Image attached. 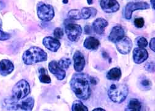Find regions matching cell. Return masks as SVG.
<instances>
[{"label": "cell", "mask_w": 155, "mask_h": 111, "mask_svg": "<svg viewBox=\"0 0 155 111\" xmlns=\"http://www.w3.org/2000/svg\"><path fill=\"white\" fill-rule=\"evenodd\" d=\"M84 32L86 34H90L92 32V29L91 27L89 25H86L84 27Z\"/></svg>", "instance_id": "d6a6232c"}, {"label": "cell", "mask_w": 155, "mask_h": 111, "mask_svg": "<svg viewBox=\"0 0 155 111\" xmlns=\"http://www.w3.org/2000/svg\"><path fill=\"white\" fill-rule=\"evenodd\" d=\"M141 83L145 87L149 86H150L151 85V83L148 80H143V81H142Z\"/></svg>", "instance_id": "1f68e13d"}, {"label": "cell", "mask_w": 155, "mask_h": 111, "mask_svg": "<svg viewBox=\"0 0 155 111\" xmlns=\"http://www.w3.org/2000/svg\"><path fill=\"white\" fill-rule=\"evenodd\" d=\"M37 14L41 21L49 22L54 18L55 12L51 5L44 3H39L37 6Z\"/></svg>", "instance_id": "8992f818"}, {"label": "cell", "mask_w": 155, "mask_h": 111, "mask_svg": "<svg viewBox=\"0 0 155 111\" xmlns=\"http://www.w3.org/2000/svg\"><path fill=\"white\" fill-rule=\"evenodd\" d=\"M11 35L9 33L4 32L2 30L0 29V40L5 41L10 39Z\"/></svg>", "instance_id": "f1b7e54d"}, {"label": "cell", "mask_w": 155, "mask_h": 111, "mask_svg": "<svg viewBox=\"0 0 155 111\" xmlns=\"http://www.w3.org/2000/svg\"><path fill=\"white\" fill-rule=\"evenodd\" d=\"M124 36L125 32L124 29L120 25L115 26L112 29L108 36V40L111 42L115 43L123 39Z\"/></svg>", "instance_id": "5bb4252c"}, {"label": "cell", "mask_w": 155, "mask_h": 111, "mask_svg": "<svg viewBox=\"0 0 155 111\" xmlns=\"http://www.w3.org/2000/svg\"><path fill=\"white\" fill-rule=\"evenodd\" d=\"M68 16L72 20H80L81 18V12L78 9H71L68 13Z\"/></svg>", "instance_id": "cb8c5ba5"}, {"label": "cell", "mask_w": 155, "mask_h": 111, "mask_svg": "<svg viewBox=\"0 0 155 111\" xmlns=\"http://www.w3.org/2000/svg\"><path fill=\"white\" fill-rule=\"evenodd\" d=\"M129 89L126 85L123 83L112 84L108 91V96L113 103L120 104L127 98Z\"/></svg>", "instance_id": "3957f363"}, {"label": "cell", "mask_w": 155, "mask_h": 111, "mask_svg": "<svg viewBox=\"0 0 155 111\" xmlns=\"http://www.w3.org/2000/svg\"><path fill=\"white\" fill-rule=\"evenodd\" d=\"M65 33L68 39L71 42H76L82 34V28L78 25L74 23H68L65 25Z\"/></svg>", "instance_id": "52a82bcc"}, {"label": "cell", "mask_w": 155, "mask_h": 111, "mask_svg": "<svg viewBox=\"0 0 155 111\" xmlns=\"http://www.w3.org/2000/svg\"><path fill=\"white\" fill-rule=\"evenodd\" d=\"M150 8V5L146 2H130L127 4L124 11V17L127 20H130L132 12L137 10H143Z\"/></svg>", "instance_id": "ba28073f"}, {"label": "cell", "mask_w": 155, "mask_h": 111, "mask_svg": "<svg viewBox=\"0 0 155 111\" xmlns=\"http://www.w3.org/2000/svg\"><path fill=\"white\" fill-rule=\"evenodd\" d=\"M74 69L76 72H81L84 69L86 65V61L83 54L79 51H76L73 55Z\"/></svg>", "instance_id": "7c38bea8"}, {"label": "cell", "mask_w": 155, "mask_h": 111, "mask_svg": "<svg viewBox=\"0 0 155 111\" xmlns=\"http://www.w3.org/2000/svg\"><path fill=\"white\" fill-rule=\"evenodd\" d=\"M2 22H0V29H2Z\"/></svg>", "instance_id": "f35d334b"}, {"label": "cell", "mask_w": 155, "mask_h": 111, "mask_svg": "<svg viewBox=\"0 0 155 111\" xmlns=\"http://www.w3.org/2000/svg\"><path fill=\"white\" fill-rule=\"evenodd\" d=\"M83 45L84 48L89 50H96L100 46L101 43L95 37L88 36L84 40Z\"/></svg>", "instance_id": "ac0fdd59"}, {"label": "cell", "mask_w": 155, "mask_h": 111, "mask_svg": "<svg viewBox=\"0 0 155 111\" xmlns=\"http://www.w3.org/2000/svg\"><path fill=\"white\" fill-rule=\"evenodd\" d=\"M6 107L8 110H32L34 104L35 100L33 98L30 97L27 99L23 100L19 103V101H15L11 98L7 99L5 101Z\"/></svg>", "instance_id": "277c9868"}, {"label": "cell", "mask_w": 155, "mask_h": 111, "mask_svg": "<svg viewBox=\"0 0 155 111\" xmlns=\"http://www.w3.org/2000/svg\"><path fill=\"white\" fill-rule=\"evenodd\" d=\"M64 35V32L62 29L57 27L54 31V35L56 39H61Z\"/></svg>", "instance_id": "4316f807"}, {"label": "cell", "mask_w": 155, "mask_h": 111, "mask_svg": "<svg viewBox=\"0 0 155 111\" xmlns=\"http://www.w3.org/2000/svg\"><path fill=\"white\" fill-rule=\"evenodd\" d=\"M47 58V54L43 49L39 47L32 46L24 52L22 59L25 64L32 65L46 61Z\"/></svg>", "instance_id": "7a4b0ae2"}, {"label": "cell", "mask_w": 155, "mask_h": 111, "mask_svg": "<svg viewBox=\"0 0 155 111\" xmlns=\"http://www.w3.org/2000/svg\"><path fill=\"white\" fill-rule=\"evenodd\" d=\"M40 72V76H39V79L41 83L49 84L51 82V80L50 77L48 75L47 70L45 68H41L39 70Z\"/></svg>", "instance_id": "7402d4cb"}, {"label": "cell", "mask_w": 155, "mask_h": 111, "mask_svg": "<svg viewBox=\"0 0 155 111\" xmlns=\"http://www.w3.org/2000/svg\"><path fill=\"white\" fill-rule=\"evenodd\" d=\"M145 70L149 72H154V64L153 62L147 63L145 66Z\"/></svg>", "instance_id": "f546056e"}, {"label": "cell", "mask_w": 155, "mask_h": 111, "mask_svg": "<svg viewBox=\"0 0 155 111\" xmlns=\"http://www.w3.org/2000/svg\"><path fill=\"white\" fill-rule=\"evenodd\" d=\"M71 88L76 96L83 100L88 99L91 95V77L83 73H76L70 82Z\"/></svg>", "instance_id": "6da1fadb"}, {"label": "cell", "mask_w": 155, "mask_h": 111, "mask_svg": "<svg viewBox=\"0 0 155 111\" xmlns=\"http://www.w3.org/2000/svg\"><path fill=\"white\" fill-rule=\"evenodd\" d=\"M87 2L89 5H92L93 3V0H87Z\"/></svg>", "instance_id": "8d00e7d4"}, {"label": "cell", "mask_w": 155, "mask_h": 111, "mask_svg": "<svg viewBox=\"0 0 155 111\" xmlns=\"http://www.w3.org/2000/svg\"><path fill=\"white\" fill-rule=\"evenodd\" d=\"M155 39L154 37L153 39H151L150 42V48H151V50H153L154 52L155 51Z\"/></svg>", "instance_id": "4dcf8cb0"}, {"label": "cell", "mask_w": 155, "mask_h": 111, "mask_svg": "<svg viewBox=\"0 0 155 111\" xmlns=\"http://www.w3.org/2000/svg\"><path fill=\"white\" fill-rule=\"evenodd\" d=\"M13 63L9 60L3 59L0 62V74L2 76H7L14 70Z\"/></svg>", "instance_id": "e0dca14e"}, {"label": "cell", "mask_w": 155, "mask_h": 111, "mask_svg": "<svg viewBox=\"0 0 155 111\" xmlns=\"http://www.w3.org/2000/svg\"><path fill=\"white\" fill-rule=\"evenodd\" d=\"M108 25V22L103 18H98L95 20L92 24L94 31L98 35H102L104 33L105 29Z\"/></svg>", "instance_id": "2e32d148"}, {"label": "cell", "mask_w": 155, "mask_h": 111, "mask_svg": "<svg viewBox=\"0 0 155 111\" xmlns=\"http://www.w3.org/2000/svg\"><path fill=\"white\" fill-rule=\"evenodd\" d=\"M144 24L145 21L143 18H137L134 20V25L137 28H142Z\"/></svg>", "instance_id": "83f0119b"}, {"label": "cell", "mask_w": 155, "mask_h": 111, "mask_svg": "<svg viewBox=\"0 0 155 111\" xmlns=\"http://www.w3.org/2000/svg\"><path fill=\"white\" fill-rule=\"evenodd\" d=\"M43 43L44 46L52 52H56L61 47L60 42L51 36H46L43 39Z\"/></svg>", "instance_id": "9a60e30c"}, {"label": "cell", "mask_w": 155, "mask_h": 111, "mask_svg": "<svg viewBox=\"0 0 155 111\" xmlns=\"http://www.w3.org/2000/svg\"><path fill=\"white\" fill-rule=\"evenodd\" d=\"M97 12V11L94 8H84L81 9V16L83 19H88L91 17H95Z\"/></svg>", "instance_id": "ffe728a7"}, {"label": "cell", "mask_w": 155, "mask_h": 111, "mask_svg": "<svg viewBox=\"0 0 155 111\" xmlns=\"http://www.w3.org/2000/svg\"><path fill=\"white\" fill-rule=\"evenodd\" d=\"M137 44L139 48H145L148 46V43L145 38L143 36H140L137 39Z\"/></svg>", "instance_id": "484cf974"}, {"label": "cell", "mask_w": 155, "mask_h": 111, "mask_svg": "<svg viewBox=\"0 0 155 111\" xmlns=\"http://www.w3.org/2000/svg\"><path fill=\"white\" fill-rule=\"evenodd\" d=\"M106 77L110 80L119 81L121 77V69L118 67L112 68L107 72Z\"/></svg>", "instance_id": "d6986e66"}, {"label": "cell", "mask_w": 155, "mask_h": 111, "mask_svg": "<svg viewBox=\"0 0 155 111\" xmlns=\"http://www.w3.org/2000/svg\"><path fill=\"white\" fill-rule=\"evenodd\" d=\"M49 71L59 80H62L65 78L66 73L56 61H52L49 64Z\"/></svg>", "instance_id": "30bf717a"}, {"label": "cell", "mask_w": 155, "mask_h": 111, "mask_svg": "<svg viewBox=\"0 0 155 111\" xmlns=\"http://www.w3.org/2000/svg\"><path fill=\"white\" fill-rule=\"evenodd\" d=\"M101 7L106 13L117 12L120 8V4L116 0H101Z\"/></svg>", "instance_id": "8fae6325"}, {"label": "cell", "mask_w": 155, "mask_h": 111, "mask_svg": "<svg viewBox=\"0 0 155 111\" xmlns=\"http://www.w3.org/2000/svg\"><path fill=\"white\" fill-rule=\"evenodd\" d=\"M96 110H104V111H105V109H102V108H95V109H93V111H96Z\"/></svg>", "instance_id": "d590c367"}, {"label": "cell", "mask_w": 155, "mask_h": 111, "mask_svg": "<svg viewBox=\"0 0 155 111\" xmlns=\"http://www.w3.org/2000/svg\"><path fill=\"white\" fill-rule=\"evenodd\" d=\"M30 92L29 83L25 80L18 82L13 88L11 98L15 101H20L26 98Z\"/></svg>", "instance_id": "5b68a950"}, {"label": "cell", "mask_w": 155, "mask_h": 111, "mask_svg": "<svg viewBox=\"0 0 155 111\" xmlns=\"http://www.w3.org/2000/svg\"><path fill=\"white\" fill-rule=\"evenodd\" d=\"M142 104L136 98L131 99L128 104V110L132 111H140L142 110Z\"/></svg>", "instance_id": "44dd1931"}, {"label": "cell", "mask_w": 155, "mask_h": 111, "mask_svg": "<svg viewBox=\"0 0 155 111\" xmlns=\"http://www.w3.org/2000/svg\"><path fill=\"white\" fill-rule=\"evenodd\" d=\"M71 110L73 111H87L88 109L81 101L77 100L73 103Z\"/></svg>", "instance_id": "603a6c76"}, {"label": "cell", "mask_w": 155, "mask_h": 111, "mask_svg": "<svg viewBox=\"0 0 155 111\" xmlns=\"http://www.w3.org/2000/svg\"><path fill=\"white\" fill-rule=\"evenodd\" d=\"M148 58V52L144 48H136L133 51V59L135 63L140 64Z\"/></svg>", "instance_id": "4fadbf2b"}, {"label": "cell", "mask_w": 155, "mask_h": 111, "mask_svg": "<svg viewBox=\"0 0 155 111\" xmlns=\"http://www.w3.org/2000/svg\"><path fill=\"white\" fill-rule=\"evenodd\" d=\"M5 7V3L2 1V0H0V11H2Z\"/></svg>", "instance_id": "836d02e7"}, {"label": "cell", "mask_w": 155, "mask_h": 111, "mask_svg": "<svg viewBox=\"0 0 155 111\" xmlns=\"http://www.w3.org/2000/svg\"><path fill=\"white\" fill-rule=\"evenodd\" d=\"M116 43V47L118 51L122 54H127L132 49L133 44L132 40L127 36H124L123 39Z\"/></svg>", "instance_id": "9c48e42d"}, {"label": "cell", "mask_w": 155, "mask_h": 111, "mask_svg": "<svg viewBox=\"0 0 155 111\" xmlns=\"http://www.w3.org/2000/svg\"><path fill=\"white\" fill-rule=\"evenodd\" d=\"M59 66L64 70H67L71 64V61L68 58H62L59 61H57Z\"/></svg>", "instance_id": "d4e9b609"}, {"label": "cell", "mask_w": 155, "mask_h": 111, "mask_svg": "<svg viewBox=\"0 0 155 111\" xmlns=\"http://www.w3.org/2000/svg\"><path fill=\"white\" fill-rule=\"evenodd\" d=\"M68 2V0H63V3H67Z\"/></svg>", "instance_id": "74e56055"}, {"label": "cell", "mask_w": 155, "mask_h": 111, "mask_svg": "<svg viewBox=\"0 0 155 111\" xmlns=\"http://www.w3.org/2000/svg\"><path fill=\"white\" fill-rule=\"evenodd\" d=\"M154 2H155V0H151V5L152 6V8L153 10L155 9V8H154Z\"/></svg>", "instance_id": "e575fe53"}]
</instances>
